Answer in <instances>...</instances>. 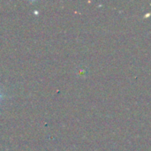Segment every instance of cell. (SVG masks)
Returning <instances> with one entry per match:
<instances>
[{
	"label": "cell",
	"instance_id": "cell-1",
	"mask_svg": "<svg viewBox=\"0 0 151 151\" xmlns=\"http://www.w3.org/2000/svg\"><path fill=\"white\" fill-rule=\"evenodd\" d=\"M1 97H2V95H1V93H0V99H1Z\"/></svg>",
	"mask_w": 151,
	"mask_h": 151
}]
</instances>
